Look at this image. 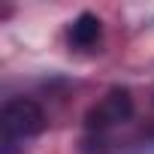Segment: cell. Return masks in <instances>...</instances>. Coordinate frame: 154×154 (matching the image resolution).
Masks as SVG:
<instances>
[{"label": "cell", "instance_id": "6da1fadb", "mask_svg": "<svg viewBox=\"0 0 154 154\" xmlns=\"http://www.w3.org/2000/svg\"><path fill=\"white\" fill-rule=\"evenodd\" d=\"M45 127V112L27 100V97H15L6 100L3 112H0V130H3V154H12L21 142L39 136Z\"/></svg>", "mask_w": 154, "mask_h": 154}, {"label": "cell", "instance_id": "7a4b0ae2", "mask_svg": "<svg viewBox=\"0 0 154 154\" xmlns=\"http://www.w3.org/2000/svg\"><path fill=\"white\" fill-rule=\"evenodd\" d=\"M133 118V97L127 88H112L106 91V97L97 100V106H91V112L85 115V127L91 133H106L121 127L124 121Z\"/></svg>", "mask_w": 154, "mask_h": 154}, {"label": "cell", "instance_id": "3957f363", "mask_svg": "<svg viewBox=\"0 0 154 154\" xmlns=\"http://www.w3.org/2000/svg\"><path fill=\"white\" fill-rule=\"evenodd\" d=\"M66 36H69V45H75V48H91V45L100 42L103 24H100V18L94 12H82L79 18L69 24V33Z\"/></svg>", "mask_w": 154, "mask_h": 154}]
</instances>
